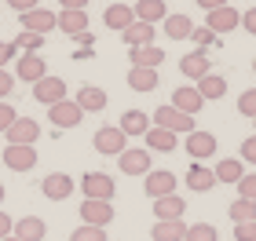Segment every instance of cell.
<instances>
[{"label": "cell", "instance_id": "cell-1", "mask_svg": "<svg viewBox=\"0 0 256 241\" xmlns=\"http://www.w3.org/2000/svg\"><path fill=\"white\" fill-rule=\"evenodd\" d=\"M80 190H84V201H114V179L106 172H84L80 176Z\"/></svg>", "mask_w": 256, "mask_h": 241}, {"label": "cell", "instance_id": "cell-2", "mask_svg": "<svg viewBox=\"0 0 256 241\" xmlns=\"http://www.w3.org/2000/svg\"><path fill=\"white\" fill-rule=\"evenodd\" d=\"M143 194L150 201L158 198H168V194H176V176H172L168 168H150L143 176Z\"/></svg>", "mask_w": 256, "mask_h": 241}, {"label": "cell", "instance_id": "cell-3", "mask_svg": "<svg viewBox=\"0 0 256 241\" xmlns=\"http://www.w3.org/2000/svg\"><path fill=\"white\" fill-rule=\"evenodd\" d=\"M96 150L106 154V157H121L128 150V135L118 128V124H102V128L96 132Z\"/></svg>", "mask_w": 256, "mask_h": 241}, {"label": "cell", "instance_id": "cell-4", "mask_svg": "<svg viewBox=\"0 0 256 241\" xmlns=\"http://www.w3.org/2000/svg\"><path fill=\"white\" fill-rule=\"evenodd\" d=\"M150 124H154V128H165V132H187V135L194 132V117H187V113H180V110H172L168 102L154 110V121H150Z\"/></svg>", "mask_w": 256, "mask_h": 241}, {"label": "cell", "instance_id": "cell-5", "mask_svg": "<svg viewBox=\"0 0 256 241\" xmlns=\"http://www.w3.org/2000/svg\"><path fill=\"white\" fill-rule=\"evenodd\" d=\"M238 26H242V11H234L230 4H224V7H216V11H208V15H205V29H212L216 37L234 33Z\"/></svg>", "mask_w": 256, "mask_h": 241}, {"label": "cell", "instance_id": "cell-6", "mask_svg": "<svg viewBox=\"0 0 256 241\" xmlns=\"http://www.w3.org/2000/svg\"><path fill=\"white\" fill-rule=\"evenodd\" d=\"M80 117H84V110H80L74 99H62V102H55V106H48L52 128H77Z\"/></svg>", "mask_w": 256, "mask_h": 241}, {"label": "cell", "instance_id": "cell-7", "mask_svg": "<svg viewBox=\"0 0 256 241\" xmlns=\"http://www.w3.org/2000/svg\"><path fill=\"white\" fill-rule=\"evenodd\" d=\"M33 99L44 102V106H55V102H62V99H66V80L55 77V73H48L44 80H37V84H33Z\"/></svg>", "mask_w": 256, "mask_h": 241}, {"label": "cell", "instance_id": "cell-8", "mask_svg": "<svg viewBox=\"0 0 256 241\" xmlns=\"http://www.w3.org/2000/svg\"><path fill=\"white\" fill-rule=\"evenodd\" d=\"M4 135H8V146H33L37 135H40V124L33 117H15V124H11Z\"/></svg>", "mask_w": 256, "mask_h": 241}, {"label": "cell", "instance_id": "cell-9", "mask_svg": "<svg viewBox=\"0 0 256 241\" xmlns=\"http://www.w3.org/2000/svg\"><path fill=\"white\" fill-rule=\"evenodd\" d=\"M74 176H66V172H52V176H44L40 183V190H44V198L48 201H66L70 194H74Z\"/></svg>", "mask_w": 256, "mask_h": 241}, {"label": "cell", "instance_id": "cell-10", "mask_svg": "<svg viewBox=\"0 0 256 241\" xmlns=\"http://www.w3.org/2000/svg\"><path fill=\"white\" fill-rule=\"evenodd\" d=\"M80 220H84V227L106 231V223L114 220V201H80Z\"/></svg>", "mask_w": 256, "mask_h": 241}, {"label": "cell", "instance_id": "cell-11", "mask_svg": "<svg viewBox=\"0 0 256 241\" xmlns=\"http://www.w3.org/2000/svg\"><path fill=\"white\" fill-rule=\"evenodd\" d=\"M216 146H220V143H216V135H212V132H198V128H194V132L187 135V154L198 161V165L212 157V154H216Z\"/></svg>", "mask_w": 256, "mask_h": 241}, {"label": "cell", "instance_id": "cell-12", "mask_svg": "<svg viewBox=\"0 0 256 241\" xmlns=\"http://www.w3.org/2000/svg\"><path fill=\"white\" fill-rule=\"evenodd\" d=\"M128 62H132V70H158V66L165 62V51H161L158 44H146V48H128Z\"/></svg>", "mask_w": 256, "mask_h": 241}, {"label": "cell", "instance_id": "cell-13", "mask_svg": "<svg viewBox=\"0 0 256 241\" xmlns=\"http://www.w3.org/2000/svg\"><path fill=\"white\" fill-rule=\"evenodd\" d=\"M118 168L124 172V176H146L150 172V150L143 146V150H132V146H128V150L118 157Z\"/></svg>", "mask_w": 256, "mask_h": 241}, {"label": "cell", "instance_id": "cell-14", "mask_svg": "<svg viewBox=\"0 0 256 241\" xmlns=\"http://www.w3.org/2000/svg\"><path fill=\"white\" fill-rule=\"evenodd\" d=\"M168 106H172V110H180V113H187V117H194V113L205 106V99L198 95V88L183 84V88H176V91H172V102H168Z\"/></svg>", "mask_w": 256, "mask_h": 241}, {"label": "cell", "instance_id": "cell-15", "mask_svg": "<svg viewBox=\"0 0 256 241\" xmlns=\"http://www.w3.org/2000/svg\"><path fill=\"white\" fill-rule=\"evenodd\" d=\"M15 77L18 80H30V84H37V80L48 77V62L40 59V55H22L15 62Z\"/></svg>", "mask_w": 256, "mask_h": 241}, {"label": "cell", "instance_id": "cell-16", "mask_svg": "<svg viewBox=\"0 0 256 241\" xmlns=\"http://www.w3.org/2000/svg\"><path fill=\"white\" fill-rule=\"evenodd\" d=\"M18 22H22V29L26 33H48V29H55V11H44V7H33V11H26V15H18Z\"/></svg>", "mask_w": 256, "mask_h": 241}, {"label": "cell", "instance_id": "cell-17", "mask_svg": "<svg viewBox=\"0 0 256 241\" xmlns=\"http://www.w3.org/2000/svg\"><path fill=\"white\" fill-rule=\"evenodd\" d=\"M4 165L11 172H30L37 165V150L33 146H4Z\"/></svg>", "mask_w": 256, "mask_h": 241}, {"label": "cell", "instance_id": "cell-18", "mask_svg": "<svg viewBox=\"0 0 256 241\" xmlns=\"http://www.w3.org/2000/svg\"><path fill=\"white\" fill-rule=\"evenodd\" d=\"M180 73L190 77V80H202L205 73H212V62H208L205 51H190V55H183V59H180Z\"/></svg>", "mask_w": 256, "mask_h": 241}, {"label": "cell", "instance_id": "cell-19", "mask_svg": "<svg viewBox=\"0 0 256 241\" xmlns=\"http://www.w3.org/2000/svg\"><path fill=\"white\" fill-rule=\"evenodd\" d=\"M132 15H136V22H146V26H154V22L168 18V7H165V0H136Z\"/></svg>", "mask_w": 256, "mask_h": 241}, {"label": "cell", "instance_id": "cell-20", "mask_svg": "<svg viewBox=\"0 0 256 241\" xmlns=\"http://www.w3.org/2000/svg\"><path fill=\"white\" fill-rule=\"evenodd\" d=\"M44 234H48V227H44L40 216L15 220V231H11V238H18V241H44Z\"/></svg>", "mask_w": 256, "mask_h": 241}, {"label": "cell", "instance_id": "cell-21", "mask_svg": "<svg viewBox=\"0 0 256 241\" xmlns=\"http://www.w3.org/2000/svg\"><path fill=\"white\" fill-rule=\"evenodd\" d=\"M143 139H146V150H150V154H172V150L180 146L176 132H165V128H150Z\"/></svg>", "mask_w": 256, "mask_h": 241}, {"label": "cell", "instance_id": "cell-22", "mask_svg": "<svg viewBox=\"0 0 256 241\" xmlns=\"http://www.w3.org/2000/svg\"><path fill=\"white\" fill-rule=\"evenodd\" d=\"M183 212H187V201L180 194H168V198L154 201V220H183Z\"/></svg>", "mask_w": 256, "mask_h": 241}, {"label": "cell", "instance_id": "cell-23", "mask_svg": "<svg viewBox=\"0 0 256 241\" xmlns=\"http://www.w3.org/2000/svg\"><path fill=\"white\" fill-rule=\"evenodd\" d=\"M74 102H77V106L84 110V113H99V110L106 106L110 99H106V91H102V88H96V84H84V88L77 91V99H74Z\"/></svg>", "mask_w": 256, "mask_h": 241}, {"label": "cell", "instance_id": "cell-24", "mask_svg": "<svg viewBox=\"0 0 256 241\" xmlns=\"http://www.w3.org/2000/svg\"><path fill=\"white\" fill-rule=\"evenodd\" d=\"M216 187V176H212V168H205V165H194L187 168V190H198V194H208Z\"/></svg>", "mask_w": 256, "mask_h": 241}, {"label": "cell", "instance_id": "cell-25", "mask_svg": "<svg viewBox=\"0 0 256 241\" xmlns=\"http://www.w3.org/2000/svg\"><path fill=\"white\" fill-rule=\"evenodd\" d=\"M55 29H62L66 37H77L88 29V15L84 11H62V15H55Z\"/></svg>", "mask_w": 256, "mask_h": 241}, {"label": "cell", "instance_id": "cell-26", "mask_svg": "<svg viewBox=\"0 0 256 241\" xmlns=\"http://www.w3.org/2000/svg\"><path fill=\"white\" fill-rule=\"evenodd\" d=\"M198 95H202L205 102H216V99H224V95H227V80L220 77V73H205L202 80H198Z\"/></svg>", "mask_w": 256, "mask_h": 241}, {"label": "cell", "instance_id": "cell-27", "mask_svg": "<svg viewBox=\"0 0 256 241\" xmlns=\"http://www.w3.org/2000/svg\"><path fill=\"white\" fill-rule=\"evenodd\" d=\"M212 176H216V183H234V187H238V179L246 176V165H242V157H227V161H216Z\"/></svg>", "mask_w": 256, "mask_h": 241}, {"label": "cell", "instance_id": "cell-28", "mask_svg": "<svg viewBox=\"0 0 256 241\" xmlns=\"http://www.w3.org/2000/svg\"><path fill=\"white\" fill-rule=\"evenodd\" d=\"M183 234H187V223L183 220H158L154 231H150L154 241H183Z\"/></svg>", "mask_w": 256, "mask_h": 241}, {"label": "cell", "instance_id": "cell-29", "mask_svg": "<svg viewBox=\"0 0 256 241\" xmlns=\"http://www.w3.org/2000/svg\"><path fill=\"white\" fill-rule=\"evenodd\" d=\"M102 18H106V29H118V33H124L136 22V15H132V7H128V4H110Z\"/></svg>", "mask_w": 256, "mask_h": 241}, {"label": "cell", "instance_id": "cell-30", "mask_svg": "<svg viewBox=\"0 0 256 241\" xmlns=\"http://www.w3.org/2000/svg\"><path fill=\"white\" fill-rule=\"evenodd\" d=\"M118 128H121L124 135H146L150 128H154V124H150V117H146L143 110H128L124 117H121V124H118Z\"/></svg>", "mask_w": 256, "mask_h": 241}, {"label": "cell", "instance_id": "cell-31", "mask_svg": "<svg viewBox=\"0 0 256 241\" xmlns=\"http://www.w3.org/2000/svg\"><path fill=\"white\" fill-rule=\"evenodd\" d=\"M121 37H124L128 48H146V44H154V26H146V22H132Z\"/></svg>", "mask_w": 256, "mask_h": 241}, {"label": "cell", "instance_id": "cell-32", "mask_svg": "<svg viewBox=\"0 0 256 241\" xmlns=\"http://www.w3.org/2000/svg\"><path fill=\"white\" fill-rule=\"evenodd\" d=\"M190 18L187 15H168L165 18V37L168 40H190Z\"/></svg>", "mask_w": 256, "mask_h": 241}, {"label": "cell", "instance_id": "cell-33", "mask_svg": "<svg viewBox=\"0 0 256 241\" xmlns=\"http://www.w3.org/2000/svg\"><path fill=\"white\" fill-rule=\"evenodd\" d=\"M158 84H161L158 70H132V73H128V88H132V91H154Z\"/></svg>", "mask_w": 256, "mask_h": 241}, {"label": "cell", "instance_id": "cell-34", "mask_svg": "<svg viewBox=\"0 0 256 241\" xmlns=\"http://www.w3.org/2000/svg\"><path fill=\"white\" fill-rule=\"evenodd\" d=\"M227 216H230V220H234V227H238V223H256V201H246V198L230 201Z\"/></svg>", "mask_w": 256, "mask_h": 241}, {"label": "cell", "instance_id": "cell-35", "mask_svg": "<svg viewBox=\"0 0 256 241\" xmlns=\"http://www.w3.org/2000/svg\"><path fill=\"white\" fill-rule=\"evenodd\" d=\"M11 44H15V51L22 48V55H37V51L44 48V37H40V33H26V29H22Z\"/></svg>", "mask_w": 256, "mask_h": 241}, {"label": "cell", "instance_id": "cell-36", "mask_svg": "<svg viewBox=\"0 0 256 241\" xmlns=\"http://www.w3.org/2000/svg\"><path fill=\"white\" fill-rule=\"evenodd\" d=\"M183 241H220V234H216L212 223H194V227H187Z\"/></svg>", "mask_w": 256, "mask_h": 241}, {"label": "cell", "instance_id": "cell-37", "mask_svg": "<svg viewBox=\"0 0 256 241\" xmlns=\"http://www.w3.org/2000/svg\"><path fill=\"white\" fill-rule=\"evenodd\" d=\"M238 113L256 121V88H249V91H242V95H238Z\"/></svg>", "mask_w": 256, "mask_h": 241}, {"label": "cell", "instance_id": "cell-38", "mask_svg": "<svg viewBox=\"0 0 256 241\" xmlns=\"http://www.w3.org/2000/svg\"><path fill=\"white\" fill-rule=\"evenodd\" d=\"M70 241H106V231L102 227H77L70 234Z\"/></svg>", "mask_w": 256, "mask_h": 241}, {"label": "cell", "instance_id": "cell-39", "mask_svg": "<svg viewBox=\"0 0 256 241\" xmlns=\"http://www.w3.org/2000/svg\"><path fill=\"white\" fill-rule=\"evenodd\" d=\"M238 198L256 201V172H246V176L238 179Z\"/></svg>", "mask_w": 256, "mask_h": 241}, {"label": "cell", "instance_id": "cell-40", "mask_svg": "<svg viewBox=\"0 0 256 241\" xmlns=\"http://www.w3.org/2000/svg\"><path fill=\"white\" fill-rule=\"evenodd\" d=\"M190 40L198 44V51H205V48H208V44H216L220 37H216V33H212V29H205V26H198V29H190Z\"/></svg>", "mask_w": 256, "mask_h": 241}, {"label": "cell", "instance_id": "cell-41", "mask_svg": "<svg viewBox=\"0 0 256 241\" xmlns=\"http://www.w3.org/2000/svg\"><path fill=\"white\" fill-rule=\"evenodd\" d=\"M15 117H18V113L11 110V102H0V135H4L11 124H15Z\"/></svg>", "mask_w": 256, "mask_h": 241}, {"label": "cell", "instance_id": "cell-42", "mask_svg": "<svg viewBox=\"0 0 256 241\" xmlns=\"http://www.w3.org/2000/svg\"><path fill=\"white\" fill-rule=\"evenodd\" d=\"M242 165H256V135L242 143Z\"/></svg>", "mask_w": 256, "mask_h": 241}, {"label": "cell", "instance_id": "cell-43", "mask_svg": "<svg viewBox=\"0 0 256 241\" xmlns=\"http://www.w3.org/2000/svg\"><path fill=\"white\" fill-rule=\"evenodd\" d=\"M234 241H256V223H238L234 227Z\"/></svg>", "mask_w": 256, "mask_h": 241}, {"label": "cell", "instance_id": "cell-44", "mask_svg": "<svg viewBox=\"0 0 256 241\" xmlns=\"http://www.w3.org/2000/svg\"><path fill=\"white\" fill-rule=\"evenodd\" d=\"M11 88H15V73H8V70H0V102H4L11 95Z\"/></svg>", "mask_w": 256, "mask_h": 241}, {"label": "cell", "instance_id": "cell-45", "mask_svg": "<svg viewBox=\"0 0 256 241\" xmlns=\"http://www.w3.org/2000/svg\"><path fill=\"white\" fill-rule=\"evenodd\" d=\"M8 7H11V11H18V15H26V11L40 7V0H8Z\"/></svg>", "mask_w": 256, "mask_h": 241}, {"label": "cell", "instance_id": "cell-46", "mask_svg": "<svg viewBox=\"0 0 256 241\" xmlns=\"http://www.w3.org/2000/svg\"><path fill=\"white\" fill-rule=\"evenodd\" d=\"M11 231H15V220H11V216H8L4 209H0V241L11 238Z\"/></svg>", "mask_w": 256, "mask_h": 241}, {"label": "cell", "instance_id": "cell-47", "mask_svg": "<svg viewBox=\"0 0 256 241\" xmlns=\"http://www.w3.org/2000/svg\"><path fill=\"white\" fill-rule=\"evenodd\" d=\"M242 26H246V33H252V37H256V7L242 11Z\"/></svg>", "mask_w": 256, "mask_h": 241}, {"label": "cell", "instance_id": "cell-48", "mask_svg": "<svg viewBox=\"0 0 256 241\" xmlns=\"http://www.w3.org/2000/svg\"><path fill=\"white\" fill-rule=\"evenodd\" d=\"M11 55H15V44H11V40H0V70L11 62Z\"/></svg>", "mask_w": 256, "mask_h": 241}, {"label": "cell", "instance_id": "cell-49", "mask_svg": "<svg viewBox=\"0 0 256 241\" xmlns=\"http://www.w3.org/2000/svg\"><path fill=\"white\" fill-rule=\"evenodd\" d=\"M62 11H88V0H59Z\"/></svg>", "mask_w": 256, "mask_h": 241}, {"label": "cell", "instance_id": "cell-50", "mask_svg": "<svg viewBox=\"0 0 256 241\" xmlns=\"http://www.w3.org/2000/svg\"><path fill=\"white\" fill-rule=\"evenodd\" d=\"M74 44H80V48H92V44H96V37L84 29V33H77V37H74Z\"/></svg>", "mask_w": 256, "mask_h": 241}, {"label": "cell", "instance_id": "cell-51", "mask_svg": "<svg viewBox=\"0 0 256 241\" xmlns=\"http://www.w3.org/2000/svg\"><path fill=\"white\" fill-rule=\"evenodd\" d=\"M227 0H198V7H205V11H216V7H224Z\"/></svg>", "mask_w": 256, "mask_h": 241}, {"label": "cell", "instance_id": "cell-52", "mask_svg": "<svg viewBox=\"0 0 256 241\" xmlns=\"http://www.w3.org/2000/svg\"><path fill=\"white\" fill-rule=\"evenodd\" d=\"M4 194H8V190H4V183H0V201H4Z\"/></svg>", "mask_w": 256, "mask_h": 241}, {"label": "cell", "instance_id": "cell-53", "mask_svg": "<svg viewBox=\"0 0 256 241\" xmlns=\"http://www.w3.org/2000/svg\"><path fill=\"white\" fill-rule=\"evenodd\" d=\"M252 73H256V59H252Z\"/></svg>", "mask_w": 256, "mask_h": 241}, {"label": "cell", "instance_id": "cell-54", "mask_svg": "<svg viewBox=\"0 0 256 241\" xmlns=\"http://www.w3.org/2000/svg\"><path fill=\"white\" fill-rule=\"evenodd\" d=\"M4 241H18V238H4Z\"/></svg>", "mask_w": 256, "mask_h": 241}, {"label": "cell", "instance_id": "cell-55", "mask_svg": "<svg viewBox=\"0 0 256 241\" xmlns=\"http://www.w3.org/2000/svg\"><path fill=\"white\" fill-rule=\"evenodd\" d=\"M252 128H256V121H252Z\"/></svg>", "mask_w": 256, "mask_h": 241}]
</instances>
